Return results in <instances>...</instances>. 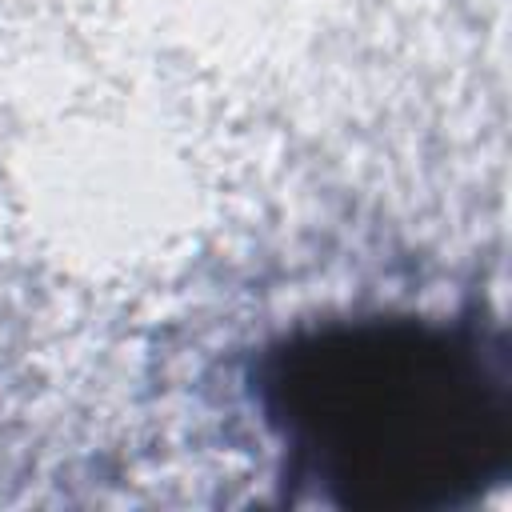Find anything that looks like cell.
I'll use <instances>...</instances> for the list:
<instances>
[{
    "instance_id": "obj_1",
    "label": "cell",
    "mask_w": 512,
    "mask_h": 512,
    "mask_svg": "<svg viewBox=\"0 0 512 512\" xmlns=\"http://www.w3.org/2000/svg\"><path fill=\"white\" fill-rule=\"evenodd\" d=\"M292 492L356 512L476 504L512 472L500 320L356 312L272 340L252 368Z\"/></svg>"
}]
</instances>
